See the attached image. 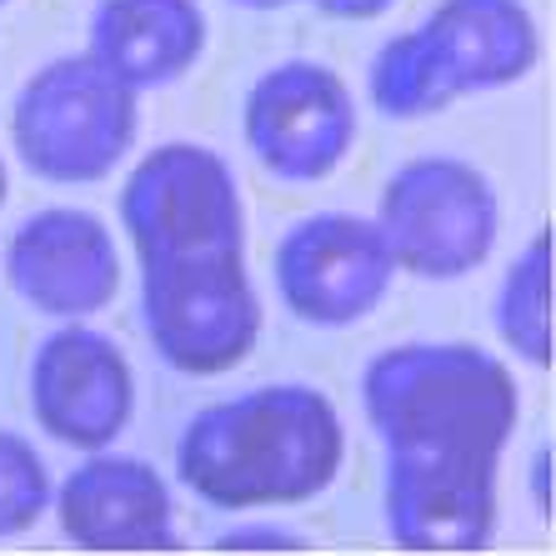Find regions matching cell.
I'll return each mask as SVG.
<instances>
[{"mask_svg": "<svg viewBox=\"0 0 556 556\" xmlns=\"http://www.w3.org/2000/svg\"><path fill=\"white\" fill-rule=\"evenodd\" d=\"M362 406L387 466V536L402 552H481L496 536L502 456L521 391L477 341H402L362 371Z\"/></svg>", "mask_w": 556, "mask_h": 556, "instance_id": "1", "label": "cell"}, {"mask_svg": "<svg viewBox=\"0 0 556 556\" xmlns=\"http://www.w3.org/2000/svg\"><path fill=\"white\" fill-rule=\"evenodd\" d=\"M121 226L141 266L151 351L181 376H220L261 341L247 266V201L226 155L195 141L146 151L121 186Z\"/></svg>", "mask_w": 556, "mask_h": 556, "instance_id": "2", "label": "cell"}, {"mask_svg": "<svg viewBox=\"0 0 556 556\" xmlns=\"http://www.w3.org/2000/svg\"><path fill=\"white\" fill-rule=\"evenodd\" d=\"M346 466V421L321 387L271 381L195 412L176 437V481L216 511L301 506Z\"/></svg>", "mask_w": 556, "mask_h": 556, "instance_id": "3", "label": "cell"}, {"mask_svg": "<svg viewBox=\"0 0 556 556\" xmlns=\"http://www.w3.org/2000/svg\"><path fill=\"white\" fill-rule=\"evenodd\" d=\"M141 91L111 76L91 51L55 55L30 71L11 105L15 161L55 186H91L136 151Z\"/></svg>", "mask_w": 556, "mask_h": 556, "instance_id": "4", "label": "cell"}, {"mask_svg": "<svg viewBox=\"0 0 556 556\" xmlns=\"http://www.w3.org/2000/svg\"><path fill=\"white\" fill-rule=\"evenodd\" d=\"M371 220L396 271L416 281H462L496 251L502 195L492 176L462 155H416L387 176Z\"/></svg>", "mask_w": 556, "mask_h": 556, "instance_id": "5", "label": "cell"}, {"mask_svg": "<svg viewBox=\"0 0 556 556\" xmlns=\"http://www.w3.org/2000/svg\"><path fill=\"white\" fill-rule=\"evenodd\" d=\"M241 126L266 176L286 186H316L346 166L362 130V111L341 71L296 55L256 76Z\"/></svg>", "mask_w": 556, "mask_h": 556, "instance_id": "6", "label": "cell"}, {"mask_svg": "<svg viewBox=\"0 0 556 556\" xmlns=\"http://www.w3.org/2000/svg\"><path fill=\"white\" fill-rule=\"evenodd\" d=\"M271 276L286 311L301 326L346 331L387 301L391 281L402 271H396V261L381 241V226L371 216L311 211L276 241Z\"/></svg>", "mask_w": 556, "mask_h": 556, "instance_id": "7", "label": "cell"}, {"mask_svg": "<svg viewBox=\"0 0 556 556\" xmlns=\"http://www.w3.org/2000/svg\"><path fill=\"white\" fill-rule=\"evenodd\" d=\"M30 416L61 446L101 452L126 437L136 416V371L101 326L65 321L36 346L26 376Z\"/></svg>", "mask_w": 556, "mask_h": 556, "instance_id": "8", "label": "cell"}, {"mask_svg": "<svg viewBox=\"0 0 556 556\" xmlns=\"http://www.w3.org/2000/svg\"><path fill=\"white\" fill-rule=\"evenodd\" d=\"M5 281L51 321H91L121 291V247L96 211L46 206L15 226Z\"/></svg>", "mask_w": 556, "mask_h": 556, "instance_id": "9", "label": "cell"}, {"mask_svg": "<svg viewBox=\"0 0 556 556\" xmlns=\"http://www.w3.org/2000/svg\"><path fill=\"white\" fill-rule=\"evenodd\" d=\"M51 511L61 536L80 552H176V496L166 471L130 452H86L55 481Z\"/></svg>", "mask_w": 556, "mask_h": 556, "instance_id": "10", "label": "cell"}, {"mask_svg": "<svg viewBox=\"0 0 556 556\" xmlns=\"http://www.w3.org/2000/svg\"><path fill=\"white\" fill-rule=\"evenodd\" d=\"M416 36L456 101L506 91L542 61V30L527 0H437Z\"/></svg>", "mask_w": 556, "mask_h": 556, "instance_id": "11", "label": "cell"}, {"mask_svg": "<svg viewBox=\"0 0 556 556\" xmlns=\"http://www.w3.org/2000/svg\"><path fill=\"white\" fill-rule=\"evenodd\" d=\"M211 21L201 0H96L91 55L130 91H161L206 55Z\"/></svg>", "mask_w": 556, "mask_h": 556, "instance_id": "12", "label": "cell"}, {"mask_svg": "<svg viewBox=\"0 0 556 556\" xmlns=\"http://www.w3.org/2000/svg\"><path fill=\"white\" fill-rule=\"evenodd\" d=\"M552 226L531 236L527 247L511 256L506 266L502 286H496V301H492V326L502 346L517 356L521 366L531 371H552V356H556V311H552Z\"/></svg>", "mask_w": 556, "mask_h": 556, "instance_id": "13", "label": "cell"}, {"mask_svg": "<svg viewBox=\"0 0 556 556\" xmlns=\"http://www.w3.org/2000/svg\"><path fill=\"white\" fill-rule=\"evenodd\" d=\"M366 96H371V105L387 121H421V116H437V111L456 105L452 86L441 80V71L431 65L416 30L381 40V51L366 65Z\"/></svg>", "mask_w": 556, "mask_h": 556, "instance_id": "14", "label": "cell"}, {"mask_svg": "<svg viewBox=\"0 0 556 556\" xmlns=\"http://www.w3.org/2000/svg\"><path fill=\"white\" fill-rule=\"evenodd\" d=\"M51 492H55V477L46 466V456L21 431L0 427V542L36 527L51 511Z\"/></svg>", "mask_w": 556, "mask_h": 556, "instance_id": "15", "label": "cell"}, {"mask_svg": "<svg viewBox=\"0 0 556 556\" xmlns=\"http://www.w3.org/2000/svg\"><path fill=\"white\" fill-rule=\"evenodd\" d=\"M216 552H311V536L291 527H276V521H247V527H231L220 531Z\"/></svg>", "mask_w": 556, "mask_h": 556, "instance_id": "16", "label": "cell"}, {"mask_svg": "<svg viewBox=\"0 0 556 556\" xmlns=\"http://www.w3.org/2000/svg\"><path fill=\"white\" fill-rule=\"evenodd\" d=\"M321 15L331 21H376V15H387L396 0H311Z\"/></svg>", "mask_w": 556, "mask_h": 556, "instance_id": "17", "label": "cell"}, {"mask_svg": "<svg viewBox=\"0 0 556 556\" xmlns=\"http://www.w3.org/2000/svg\"><path fill=\"white\" fill-rule=\"evenodd\" d=\"M531 496H536V511L552 517V446H536L531 452Z\"/></svg>", "mask_w": 556, "mask_h": 556, "instance_id": "18", "label": "cell"}, {"mask_svg": "<svg viewBox=\"0 0 556 556\" xmlns=\"http://www.w3.org/2000/svg\"><path fill=\"white\" fill-rule=\"evenodd\" d=\"M5 195H11V170H5V155H0V206H5Z\"/></svg>", "mask_w": 556, "mask_h": 556, "instance_id": "19", "label": "cell"}, {"mask_svg": "<svg viewBox=\"0 0 556 556\" xmlns=\"http://www.w3.org/2000/svg\"><path fill=\"white\" fill-rule=\"evenodd\" d=\"M236 5H256V11H276V5H291V0H236Z\"/></svg>", "mask_w": 556, "mask_h": 556, "instance_id": "20", "label": "cell"}, {"mask_svg": "<svg viewBox=\"0 0 556 556\" xmlns=\"http://www.w3.org/2000/svg\"><path fill=\"white\" fill-rule=\"evenodd\" d=\"M0 5H5V0H0Z\"/></svg>", "mask_w": 556, "mask_h": 556, "instance_id": "21", "label": "cell"}]
</instances>
